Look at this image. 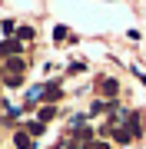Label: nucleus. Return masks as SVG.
I'll return each mask as SVG.
<instances>
[{
	"label": "nucleus",
	"instance_id": "f257e3e1",
	"mask_svg": "<svg viewBox=\"0 0 146 149\" xmlns=\"http://www.w3.org/2000/svg\"><path fill=\"white\" fill-rule=\"evenodd\" d=\"M13 143H17V149H33V143H30L23 133H17V136H13Z\"/></svg>",
	"mask_w": 146,
	"mask_h": 149
},
{
	"label": "nucleus",
	"instance_id": "f03ea898",
	"mask_svg": "<svg viewBox=\"0 0 146 149\" xmlns=\"http://www.w3.org/2000/svg\"><path fill=\"white\" fill-rule=\"evenodd\" d=\"M53 116H57V109H53V106H43V109H40V119H43V123H50Z\"/></svg>",
	"mask_w": 146,
	"mask_h": 149
}]
</instances>
